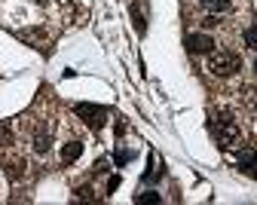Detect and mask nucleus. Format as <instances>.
<instances>
[{
  "label": "nucleus",
  "mask_w": 257,
  "mask_h": 205,
  "mask_svg": "<svg viewBox=\"0 0 257 205\" xmlns=\"http://www.w3.org/2000/svg\"><path fill=\"white\" fill-rule=\"evenodd\" d=\"M236 165L242 168V172H245L248 178H257V150L242 147V150L236 153Z\"/></svg>",
  "instance_id": "nucleus-5"
},
{
  "label": "nucleus",
  "mask_w": 257,
  "mask_h": 205,
  "mask_svg": "<svg viewBox=\"0 0 257 205\" xmlns=\"http://www.w3.org/2000/svg\"><path fill=\"white\" fill-rule=\"evenodd\" d=\"M242 67V58L236 52H208V71L214 77H233Z\"/></svg>",
  "instance_id": "nucleus-2"
},
{
  "label": "nucleus",
  "mask_w": 257,
  "mask_h": 205,
  "mask_svg": "<svg viewBox=\"0 0 257 205\" xmlns=\"http://www.w3.org/2000/svg\"><path fill=\"white\" fill-rule=\"evenodd\" d=\"M163 175H166V165H159V162H156V153H150V172H144V184L159 181Z\"/></svg>",
  "instance_id": "nucleus-7"
},
{
  "label": "nucleus",
  "mask_w": 257,
  "mask_h": 205,
  "mask_svg": "<svg viewBox=\"0 0 257 205\" xmlns=\"http://www.w3.org/2000/svg\"><path fill=\"white\" fill-rule=\"evenodd\" d=\"M132 25L138 31V37H144V34H147V19H144V13H141L138 4H132Z\"/></svg>",
  "instance_id": "nucleus-8"
},
{
  "label": "nucleus",
  "mask_w": 257,
  "mask_h": 205,
  "mask_svg": "<svg viewBox=\"0 0 257 205\" xmlns=\"http://www.w3.org/2000/svg\"><path fill=\"white\" fill-rule=\"evenodd\" d=\"M7 175H10L13 181H19V178L25 175V162H22V159H16V162H7Z\"/></svg>",
  "instance_id": "nucleus-12"
},
{
  "label": "nucleus",
  "mask_w": 257,
  "mask_h": 205,
  "mask_svg": "<svg viewBox=\"0 0 257 205\" xmlns=\"http://www.w3.org/2000/svg\"><path fill=\"white\" fill-rule=\"evenodd\" d=\"M74 114H77V117H80L89 129H95V132L104 129V123H107V111H104L101 105H89V101L77 105V108H74Z\"/></svg>",
  "instance_id": "nucleus-3"
},
{
  "label": "nucleus",
  "mask_w": 257,
  "mask_h": 205,
  "mask_svg": "<svg viewBox=\"0 0 257 205\" xmlns=\"http://www.w3.org/2000/svg\"><path fill=\"white\" fill-rule=\"evenodd\" d=\"M184 46H187V52H193V55H208V52L214 49V40H211V34H187V37H184Z\"/></svg>",
  "instance_id": "nucleus-4"
},
{
  "label": "nucleus",
  "mask_w": 257,
  "mask_h": 205,
  "mask_svg": "<svg viewBox=\"0 0 257 205\" xmlns=\"http://www.w3.org/2000/svg\"><path fill=\"white\" fill-rule=\"evenodd\" d=\"M208 132H211V138L217 141L220 150L239 144V126H236V120L227 117V114H211V117H208Z\"/></svg>",
  "instance_id": "nucleus-1"
},
{
  "label": "nucleus",
  "mask_w": 257,
  "mask_h": 205,
  "mask_svg": "<svg viewBox=\"0 0 257 205\" xmlns=\"http://www.w3.org/2000/svg\"><path fill=\"white\" fill-rule=\"evenodd\" d=\"M254 74H257V61H254Z\"/></svg>",
  "instance_id": "nucleus-18"
},
{
  "label": "nucleus",
  "mask_w": 257,
  "mask_h": 205,
  "mask_svg": "<svg viewBox=\"0 0 257 205\" xmlns=\"http://www.w3.org/2000/svg\"><path fill=\"white\" fill-rule=\"evenodd\" d=\"M116 187H119V175H113V178H110V181H107V193H113V190H116Z\"/></svg>",
  "instance_id": "nucleus-17"
},
{
  "label": "nucleus",
  "mask_w": 257,
  "mask_h": 205,
  "mask_svg": "<svg viewBox=\"0 0 257 205\" xmlns=\"http://www.w3.org/2000/svg\"><path fill=\"white\" fill-rule=\"evenodd\" d=\"M34 150L43 156V153H49V132H37L34 135Z\"/></svg>",
  "instance_id": "nucleus-10"
},
{
  "label": "nucleus",
  "mask_w": 257,
  "mask_h": 205,
  "mask_svg": "<svg viewBox=\"0 0 257 205\" xmlns=\"http://www.w3.org/2000/svg\"><path fill=\"white\" fill-rule=\"evenodd\" d=\"M132 159H135V153H132V150H119V147H116V153H113V162H116V168L128 165Z\"/></svg>",
  "instance_id": "nucleus-13"
},
{
  "label": "nucleus",
  "mask_w": 257,
  "mask_h": 205,
  "mask_svg": "<svg viewBox=\"0 0 257 205\" xmlns=\"http://www.w3.org/2000/svg\"><path fill=\"white\" fill-rule=\"evenodd\" d=\"M211 13H230V0H202Z\"/></svg>",
  "instance_id": "nucleus-14"
},
{
  "label": "nucleus",
  "mask_w": 257,
  "mask_h": 205,
  "mask_svg": "<svg viewBox=\"0 0 257 205\" xmlns=\"http://www.w3.org/2000/svg\"><path fill=\"white\" fill-rule=\"evenodd\" d=\"M245 43H248V49H257V28L245 31Z\"/></svg>",
  "instance_id": "nucleus-15"
},
{
  "label": "nucleus",
  "mask_w": 257,
  "mask_h": 205,
  "mask_svg": "<svg viewBox=\"0 0 257 205\" xmlns=\"http://www.w3.org/2000/svg\"><path fill=\"white\" fill-rule=\"evenodd\" d=\"M163 202V196H159L156 190H141V193H135V205H159Z\"/></svg>",
  "instance_id": "nucleus-9"
},
{
  "label": "nucleus",
  "mask_w": 257,
  "mask_h": 205,
  "mask_svg": "<svg viewBox=\"0 0 257 205\" xmlns=\"http://www.w3.org/2000/svg\"><path fill=\"white\" fill-rule=\"evenodd\" d=\"M13 144V129L7 120H0V147H10Z\"/></svg>",
  "instance_id": "nucleus-11"
},
{
  "label": "nucleus",
  "mask_w": 257,
  "mask_h": 205,
  "mask_svg": "<svg viewBox=\"0 0 257 205\" xmlns=\"http://www.w3.org/2000/svg\"><path fill=\"white\" fill-rule=\"evenodd\" d=\"M107 172V159H98L95 162V175H104Z\"/></svg>",
  "instance_id": "nucleus-16"
},
{
  "label": "nucleus",
  "mask_w": 257,
  "mask_h": 205,
  "mask_svg": "<svg viewBox=\"0 0 257 205\" xmlns=\"http://www.w3.org/2000/svg\"><path fill=\"white\" fill-rule=\"evenodd\" d=\"M80 153H83V141H68V144L61 147V165L77 162V159H80Z\"/></svg>",
  "instance_id": "nucleus-6"
}]
</instances>
